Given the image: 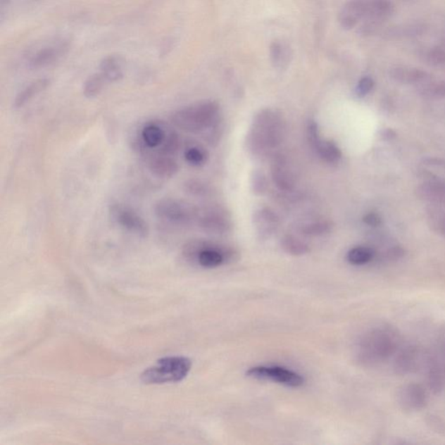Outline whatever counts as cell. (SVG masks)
Listing matches in <instances>:
<instances>
[{"label":"cell","mask_w":445,"mask_h":445,"mask_svg":"<svg viewBox=\"0 0 445 445\" xmlns=\"http://www.w3.org/2000/svg\"><path fill=\"white\" fill-rule=\"evenodd\" d=\"M402 347V336L398 329L389 324L375 326L365 333L358 346V362L363 366L383 365Z\"/></svg>","instance_id":"6da1fadb"},{"label":"cell","mask_w":445,"mask_h":445,"mask_svg":"<svg viewBox=\"0 0 445 445\" xmlns=\"http://www.w3.org/2000/svg\"><path fill=\"white\" fill-rule=\"evenodd\" d=\"M284 134L285 122L280 111L263 109L256 114L248 132V151L255 157H264L280 146Z\"/></svg>","instance_id":"7a4b0ae2"},{"label":"cell","mask_w":445,"mask_h":445,"mask_svg":"<svg viewBox=\"0 0 445 445\" xmlns=\"http://www.w3.org/2000/svg\"><path fill=\"white\" fill-rule=\"evenodd\" d=\"M170 120L182 131L201 132L220 125V105L215 101L196 103L177 110Z\"/></svg>","instance_id":"3957f363"},{"label":"cell","mask_w":445,"mask_h":445,"mask_svg":"<svg viewBox=\"0 0 445 445\" xmlns=\"http://www.w3.org/2000/svg\"><path fill=\"white\" fill-rule=\"evenodd\" d=\"M192 369V361L184 357H165L141 374L146 384L177 383L184 380Z\"/></svg>","instance_id":"277c9868"},{"label":"cell","mask_w":445,"mask_h":445,"mask_svg":"<svg viewBox=\"0 0 445 445\" xmlns=\"http://www.w3.org/2000/svg\"><path fill=\"white\" fill-rule=\"evenodd\" d=\"M184 255L205 268H216L231 258L234 252L206 241H194L184 247Z\"/></svg>","instance_id":"5b68a950"},{"label":"cell","mask_w":445,"mask_h":445,"mask_svg":"<svg viewBox=\"0 0 445 445\" xmlns=\"http://www.w3.org/2000/svg\"><path fill=\"white\" fill-rule=\"evenodd\" d=\"M430 349L413 344L402 346L396 352L393 370L399 376H408L425 370L427 365Z\"/></svg>","instance_id":"8992f818"},{"label":"cell","mask_w":445,"mask_h":445,"mask_svg":"<svg viewBox=\"0 0 445 445\" xmlns=\"http://www.w3.org/2000/svg\"><path fill=\"white\" fill-rule=\"evenodd\" d=\"M155 215L159 220L177 225H185L198 218L199 211L188 203L174 199H163L156 203Z\"/></svg>","instance_id":"52a82bcc"},{"label":"cell","mask_w":445,"mask_h":445,"mask_svg":"<svg viewBox=\"0 0 445 445\" xmlns=\"http://www.w3.org/2000/svg\"><path fill=\"white\" fill-rule=\"evenodd\" d=\"M426 384L433 394L445 389V337L430 349L427 365L425 370Z\"/></svg>","instance_id":"ba28073f"},{"label":"cell","mask_w":445,"mask_h":445,"mask_svg":"<svg viewBox=\"0 0 445 445\" xmlns=\"http://www.w3.org/2000/svg\"><path fill=\"white\" fill-rule=\"evenodd\" d=\"M246 375L256 380L276 382V383L292 388L302 387L305 383V380L299 373L280 366L252 367L248 370Z\"/></svg>","instance_id":"9c48e42d"},{"label":"cell","mask_w":445,"mask_h":445,"mask_svg":"<svg viewBox=\"0 0 445 445\" xmlns=\"http://www.w3.org/2000/svg\"><path fill=\"white\" fill-rule=\"evenodd\" d=\"M196 221L200 228L213 234H225L232 228L229 214L218 206L209 207L202 211H199Z\"/></svg>","instance_id":"30bf717a"},{"label":"cell","mask_w":445,"mask_h":445,"mask_svg":"<svg viewBox=\"0 0 445 445\" xmlns=\"http://www.w3.org/2000/svg\"><path fill=\"white\" fill-rule=\"evenodd\" d=\"M396 400L399 407L406 413H418L427 406L428 391L420 384H408L399 389Z\"/></svg>","instance_id":"8fae6325"},{"label":"cell","mask_w":445,"mask_h":445,"mask_svg":"<svg viewBox=\"0 0 445 445\" xmlns=\"http://www.w3.org/2000/svg\"><path fill=\"white\" fill-rule=\"evenodd\" d=\"M111 214L115 221L126 231L141 237H146L149 233V226L146 220L129 207L120 205L113 206L111 208Z\"/></svg>","instance_id":"7c38bea8"},{"label":"cell","mask_w":445,"mask_h":445,"mask_svg":"<svg viewBox=\"0 0 445 445\" xmlns=\"http://www.w3.org/2000/svg\"><path fill=\"white\" fill-rule=\"evenodd\" d=\"M270 173L273 183L280 190L292 192L295 188L296 179L287 158L282 155L274 156Z\"/></svg>","instance_id":"4fadbf2b"},{"label":"cell","mask_w":445,"mask_h":445,"mask_svg":"<svg viewBox=\"0 0 445 445\" xmlns=\"http://www.w3.org/2000/svg\"><path fill=\"white\" fill-rule=\"evenodd\" d=\"M367 16V0H349L339 14L341 27L346 30L353 29Z\"/></svg>","instance_id":"5bb4252c"},{"label":"cell","mask_w":445,"mask_h":445,"mask_svg":"<svg viewBox=\"0 0 445 445\" xmlns=\"http://www.w3.org/2000/svg\"><path fill=\"white\" fill-rule=\"evenodd\" d=\"M389 77L403 84L421 85L432 81V76L426 70L408 66H395L389 70Z\"/></svg>","instance_id":"9a60e30c"},{"label":"cell","mask_w":445,"mask_h":445,"mask_svg":"<svg viewBox=\"0 0 445 445\" xmlns=\"http://www.w3.org/2000/svg\"><path fill=\"white\" fill-rule=\"evenodd\" d=\"M69 48V44L65 42L42 48L30 59L29 66L32 69H39L54 64L68 53Z\"/></svg>","instance_id":"2e32d148"},{"label":"cell","mask_w":445,"mask_h":445,"mask_svg":"<svg viewBox=\"0 0 445 445\" xmlns=\"http://www.w3.org/2000/svg\"><path fill=\"white\" fill-rule=\"evenodd\" d=\"M427 31V25L422 22H414V23L393 25L385 30L383 37L384 39L394 42V40L419 38L424 36Z\"/></svg>","instance_id":"e0dca14e"},{"label":"cell","mask_w":445,"mask_h":445,"mask_svg":"<svg viewBox=\"0 0 445 445\" xmlns=\"http://www.w3.org/2000/svg\"><path fill=\"white\" fill-rule=\"evenodd\" d=\"M253 225L258 234L270 237L280 227V218L273 210L263 207L253 213Z\"/></svg>","instance_id":"ac0fdd59"},{"label":"cell","mask_w":445,"mask_h":445,"mask_svg":"<svg viewBox=\"0 0 445 445\" xmlns=\"http://www.w3.org/2000/svg\"><path fill=\"white\" fill-rule=\"evenodd\" d=\"M124 65L125 61L121 56H107L100 63V73L106 77L107 82H118L124 77Z\"/></svg>","instance_id":"d6986e66"},{"label":"cell","mask_w":445,"mask_h":445,"mask_svg":"<svg viewBox=\"0 0 445 445\" xmlns=\"http://www.w3.org/2000/svg\"><path fill=\"white\" fill-rule=\"evenodd\" d=\"M419 198L436 203L445 205V181L431 180L424 182L417 188Z\"/></svg>","instance_id":"ffe728a7"},{"label":"cell","mask_w":445,"mask_h":445,"mask_svg":"<svg viewBox=\"0 0 445 445\" xmlns=\"http://www.w3.org/2000/svg\"><path fill=\"white\" fill-rule=\"evenodd\" d=\"M149 169L155 176L162 179H170L179 172V165L172 156L159 154L151 158Z\"/></svg>","instance_id":"44dd1931"},{"label":"cell","mask_w":445,"mask_h":445,"mask_svg":"<svg viewBox=\"0 0 445 445\" xmlns=\"http://www.w3.org/2000/svg\"><path fill=\"white\" fill-rule=\"evenodd\" d=\"M51 80L44 77V79L37 80L32 83L25 87L23 90L18 92L16 98L14 99L13 107L18 109L27 105V103L39 95L40 92L46 90L50 87Z\"/></svg>","instance_id":"7402d4cb"},{"label":"cell","mask_w":445,"mask_h":445,"mask_svg":"<svg viewBox=\"0 0 445 445\" xmlns=\"http://www.w3.org/2000/svg\"><path fill=\"white\" fill-rule=\"evenodd\" d=\"M164 129L157 123H149L144 126L141 137L144 144L149 148L161 147L166 138Z\"/></svg>","instance_id":"603a6c76"},{"label":"cell","mask_w":445,"mask_h":445,"mask_svg":"<svg viewBox=\"0 0 445 445\" xmlns=\"http://www.w3.org/2000/svg\"><path fill=\"white\" fill-rule=\"evenodd\" d=\"M314 150L317 151L322 161L329 164H337L342 158V153L339 146L332 141L321 139L320 142L314 147Z\"/></svg>","instance_id":"cb8c5ba5"},{"label":"cell","mask_w":445,"mask_h":445,"mask_svg":"<svg viewBox=\"0 0 445 445\" xmlns=\"http://www.w3.org/2000/svg\"><path fill=\"white\" fill-rule=\"evenodd\" d=\"M108 83L101 73H95L88 77L84 84L83 94L85 98L94 99L101 94L106 84Z\"/></svg>","instance_id":"d4e9b609"},{"label":"cell","mask_w":445,"mask_h":445,"mask_svg":"<svg viewBox=\"0 0 445 445\" xmlns=\"http://www.w3.org/2000/svg\"><path fill=\"white\" fill-rule=\"evenodd\" d=\"M281 247L287 253L292 256H303L310 251V247L306 243L292 235L282 237Z\"/></svg>","instance_id":"484cf974"},{"label":"cell","mask_w":445,"mask_h":445,"mask_svg":"<svg viewBox=\"0 0 445 445\" xmlns=\"http://www.w3.org/2000/svg\"><path fill=\"white\" fill-rule=\"evenodd\" d=\"M375 257V251L370 247L358 246L352 248L347 253V261L353 265L368 264Z\"/></svg>","instance_id":"4316f807"},{"label":"cell","mask_w":445,"mask_h":445,"mask_svg":"<svg viewBox=\"0 0 445 445\" xmlns=\"http://www.w3.org/2000/svg\"><path fill=\"white\" fill-rule=\"evenodd\" d=\"M332 228L333 224L331 221L320 220L303 225L301 232L307 236L320 237L328 234Z\"/></svg>","instance_id":"83f0119b"},{"label":"cell","mask_w":445,"mask_h":445,"mask_svg":"<svg viewBox=\"0 0 445 445\" xmlns=\"http://www.w3.org/2000/svg\"><path fill=\"white\" fill-rule=\"evenodd\" d=\"M419 94L428 99H445V81L419 85Z\"/></svg>","instance_id":"f1b7e54d"},{"label":"cell","mask_w":445,"mask_h":445,"mask_svg":"<svg viewBox=\"0 0 445 445\" xmlns=\"http://www.w3.org/2000/svg\"><path fill=\"white\" fill-rule=\"evenodd\" d=\"M288 51L280 42H274L270 46V58L275 68H283L289 62Z\"/></svg>","instance_id":"f546056e"},{"label":"cell","mask_w":445,"mask_h":445,"mask_svg":"<svg viewBox=\"0 0 445 445\" xmlns=\"http://www.w3.org/2000/svg\"><path fill=\"white\" fill-rule=\"evenodd\" d=\"M251 190L255 195H264L268 189V180L262 170H252L251 175Z\"/></svg>","instance_id":"4dcf8cb0"},{"label":"cell","mask_w":445,"mask_h":445,"mask_svg":"<svg viewBox=\"0 0 445 445\" xmlns=\"http://www.w3.org/2000/svg\"><path fill=\"white\" fill-rule=\"evenodd\" d=\"M184 158L192 165L201 166L206 164L208 153L202 147L191 146L184 151Z\"/></svg>","instance_id":"1f68e13d"},{"label":"cell","mask_w":445,"mask_h":445,"mask_svg":"<svg viewBox=\"0 0 445 445\" xmlns=\"http://www.w3.org/2000/svg\"><path fill=\"white\" fill-rule=\"evenodd\" d=\"M425 61L428 65L439 68L445 65V49L443 46H433L425 51Z\"/></svg>","instance_id":"d6a6232c"},{"label":"cell","mask_w":445,"mask_h":445,"mask_svg":"<svg viewBox=\"0 0 445 445\" xmlns=\"http://www.w3.org/2000/svg\"><path fill=\"white\" fill-rule=\"evenodd\" d=\"M180 146V139L176 132L167 134L166 138L159 148V154L173 156L177 153Z\"/></svg>","instance_id":"836d02e7"},{"label":"cell","mask_w":445,"mask_h":445,"mask_svg":"<svg viewBox=\"0 0 445 445\" xmlns=\"http://www.w3.org/2000/svg\"><path fill=\"white\" fill-rule=\"evenodd\" d=\"M184 190L187 194L196 196H205L211 192L208 185L198 180H188L184 184Z\"/></svg>","instance_id":"e575fe53"},{"label":"cell","mask_w":445,"mask_h":445,"mask_svg":"<svg viewBox=\"0 0 445 445\" xmlns=\"http://www.w3.org/2000/svg\"><path fill=\"white\" fill-rule=\"evenodd\" d=\"M374 85H375V82H374L372 77L369 76L362 77V79L359 80L357 89H356L358 97L363 98L368 95L370 92L372 91Z\"/></svg>","instance_id":"d590c367"},{"label":"cell","mask_w":445,"mask_h":445,"mask_svg":"<svg viewBox=\"0 0 445 445\" xmlns=\"http://www.w3.org/2000/svg\"><path fill=\"white\" fill-rule=\"evenodd\" d=\"M307 135L309 142L313 148L320 142L322 139L320 134V129L316 121L310 120L307 125Z\"/></svg>","instance_id":"8d00e7d4"},{"label":"cell","mask_w":445,"mask_h":445,"mask_svg":"<svg viewBox=\"0 0 445 445\" xmlns=\"http://www.w3.org/2000/svg\"><path fill=\"white\" fill-rule=\"evenodd\" d=\"M432 225L436 232L445 236V213H436L431 218Z\"/></svg>","instance_id":"74e56055"},{"label":"cell","mask_w":445,"mask_h":445,"mask_svg":"<svg viewBox=\"0 0 445 445\" xmlns=\"http://www.w3.org/2000/svg\"><path fill=\"white\" fill-rule=\"evenodd\" d=\"M363 222L367 225L372 226V227H377L382 224V218L377 213H367L363 218Z\"/></svg>","instance_id":"f35d334b"},{"label":"cell","mask_w":445,"mask_h":445,"mask_svg":"<svg viewBox=\"0 0 445 445\" xmlns=\"http://www.w3.org/2000/svg\"><path fill=\"white\" fill-rule=\"evenodd\" d=\"M406 251L400 246H394L391 248L387 252V258L389 261H398V259L403 257Z\"/></svg>","instance_id":"ab89813d"},{"label":"cell","mask_w":445,"mask_h":445,"mask_svg":"<svg viewBox=\"0 0 445 445\" xmlns=\"http://www.w3.org/2000/svg\"><path fill=\"white\" fill-rule=\"evenodd\" d=\"M381 137L384 140L391 141L396 139V134L393 130L387 128L382 131Z\"/></svg>","instance_id":"60d3db41"},{"label":"cell","mask_w":445,"mask_h":445,"mask_svg":"<svg viewBox=\"0 0 445 445\" xmlns=\"http://www.w3.org/2000/svg\"><path fill=\"white\" fill-rule=\"evenodd\" d=\"M443 46L444 48V49H445V35H444V39L442 40V46Z\"/></svg>","instance_id":"b9f144b4"}]
</instances>
